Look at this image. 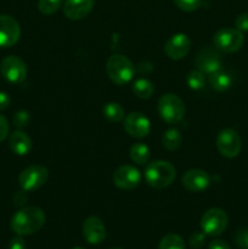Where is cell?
<instances>
[{
    "label": "cell",
    "instance_id": "44dd1931",
    "mask_svg": "<svg viewBox=\"0 0 248 249\" xmlns=\"http://www.w3.org/2000/svg\"><path fill=\"white\" fill-rule=\"evenodd\" d=\"M133 91L135 96L139 97V99L147 100L155 92V87H153V84L148 79L140 78V79L135 80L133 83Z\"/></svg>",
    "mask_w": 248,
    "mask_h": 249
},
{
    "label": "cell",
    "instance_id": "7a4b0ae2",
    "mask_svg": "<svg viewBox=\"0 0 248 249\" xmlns=\"http://www.w3.org/2000/svg\"><path fill=\"white\" fill-rule=\"evenodd\" d=\"M143 177L153 189H164L175 180L177 169L167 160H155L146 167Z\"/></svg>",
    "mask_w": 248,
    "mask_h": 249
},
{
    "label": "cell",
    "instance_id": "f546056e",
    "mask_svg": "<svg viewBox=\"0 0 248 249\" xmlns=\"http://www.w3.org/2000/svg\"><path fill=\"white\" fill-rule=\"evenodd\" d=\"M236 245L241 249H248V229H243L240 230L236 235L235 238Z\"/></svg>",
    "mask_w": 248,
    "mask_h": 249
},
{
    "label": "cell",
    "instance_id": "ac0fdd59",
    "mask_svg": "<svg viewBox=\"0 0 248 249\" xmlns=\"http://www.w3.org/2000/svg\"><path fill=\"white\" fill-rule=\"evenodd\" d=\"M9 147L15 155L26 156L32 150V140L26 133L22 130H16L10 135Z\"/></svg>",
    "mask_w": 248,
    "mask_h": 249
},
{
    "label": "cell",
    "instance_id": "d590c367",
    "mask_svg": "<svg viewBox=\"0 0 248 249\" xmlns=\"http://www.w3.org/2000/svg\"><path fill=\"white\" fill-rule=\"evenodd\" d=\"M14 201H15V204H16V206H18V207L23 206V204L26 203V201H27L26 191H23V190H22V191L17 192V194L15 195Z\"/></svg>",
    "mask_w": 248,
    "mask_h": 249
},
{
    "label": "cell",
    "instance_id": "4fadbf2b",
    "mask_svg": "<svg viewBox=\"0 0 248 249\" xmlns=\"http://www.w3.org/2000/svg\"><path fill=\"white\" fill-rule=\"evenodd\" d=\"M195 63H196L197 70L201 71L202 73L212 74V73L221 70L223 60H221V56L218 50L213 48H204L197 53Z\"/></svg>",
    "mask_w": 248,
    "mask_h": 249
},
{
    "label": "cell",
    "instance_id": "7c38bea8",
    "mask_svg": "<svg viewBox=\"0 0 248 249\" xmlns=\"http://www.w3.org/2000/svg\"><path fill=\"white\" fill-rule=\"evenodd\" d=\"M124 129L131 138L142 139L150 134L151 123L142 113L133 112L124 118Z\"/></svg>",
    "mask_w": 248,
    "mask_h": 249
},
{
    "label": "cell",
    "instance_id": "8fae6325",
    "mask_svg": "<svg viewBox=\"0 0 248 249\" xmlns=\"http://www.w3.org/2000/svg\"><path fill=\"white\" fill-rule=\"evenodd\" d=\"M141 173L138 168L130 164H124L117 168L113 173V184L118 189L133 190L140 184Z\"/></svg>",
    "mask_w": 248,
    "mask_h": 249
},
{
    "label": "cell",
    "instance_id": "7402d4cb",
    "mask_svg": "<svg viewBox=\"0 0 248 249\" xmlns=\"http://www.w3.org/2000/svg\"><path fill=\"white\" fill-rule=\"evenodd\" d=\"M104 117L111 123H119L124 119V108L117 102H108L102 108Z\"/></svg>",
    "mask_w": 248,
    "mask_h": 249
},
{
    "label": "cell",
    "instance_id": "4dcf8cb0",
    "mask_svg": "<svg viewBox=\"0 0 248 249\" xmlns=\"http://www.w3.org/2000/svg\"><path fill=\"white\" fill-rule=\"evenodd\" d=\"M235 26L238 31L248 32V14L245 12V14L238 15L235 21Z\"/></svg>",
    "mask_w": 248,
    "mask_h": 249
},
{
    "label": "cell",
    "instance_id": "1f68e13d",
    "mask_svg": "<svg viewBox=\"0 0 248 249\" xmlns=\"http://www.w3.org/2000/svg\"><path fill=\"white\" fill-rule=\"evenodd\" d=\"M9 130H10V126H9V123H7V119L5 118L4 116L0 114V142L4 141L5 139L7 138V135H9Z\"/></svg>",
    "mask_w": 248,
    "mask_h": 249
},
{
    "label": "cell",
    "instance_id": "603a6c76",
    "mask_svg": "<svg viewBox=\"0 0 248 249\" xmlns=\"http://www.w3.org/2000/svg\"><path fill=\"white\" fill-rule=\"evenodd\" d=\"M181 134L177 129L172 128V129H168L167 131L164 133L162 138V145L165 150L168 151H175L180 147L181 145Z\"/></svg>",
    "mask_w": 248,
    "mask_h": 249
},
{
    "label": "cell",
    "instance_id": "4316f807",
    "mask_svg": "<svg viewBox=\"0 0 248 249\" xmlns=\"http://www.w3.org/2000/svg\"><path fill=\"white\" fill-rule=\"evenodd\" d=\"M175 5L185 12H192L202 6L203 0H174Z\"/></svg>",
    "mask_w": 248,
    "mask_h": 249
},
{
    "label": "cell",
    "instance_id": "3957f363",
    "mask_svg": "<svg viewBox=\"0 0 248 249\" xmlns=\"http://www.w3.org/2000/svg\"><path fill=\"white\" fill-rule=\"evenodd\" d=\"M107 74L109 79L117 85H124L133 79L135 74V67L128 57L121 53L112 55L106 65Z\"/></svg>",
    "mask_w": 248,
    "mask_h": 249
},
{
    "label": "cell",
    "instance_id": "d4e9b609",
    "mask_svg": "<svg viewBox=\"0 0 248 249\" xmlns=\"http://www.w3.org/2000/svg\"><path fill=\"white\" fill-rule=\"evenodd\" d=\"M187 85H189L190 89L192 90H201L203 89L204 84H206V78H204V73H202L201 71L196 70L192 71L189 73L186 78Z\"/></svg>",
    "mask_w": 248,
    "mask_h": 249
},
{
    "label": "cell",
    "instance_id": "52a82bcc",
    "mask_svg": "<svg viewBox=\"0 0 248 249\" xmlns=\"http://www.w3.org/2000/svg\"><path fill=\"white\" fill-rule=\"evenodd\" d=\"M228 214L220 208L208 209L202 215L201 228L208 236H219L228 228Z\"/></svg>",
    "mask_w": 248,
    "mask_h": 249
},
{
    "label": "cell",
    "instance_id": "83f0119b",
    "mask_svg": "<svg viewBox=\"0 0 248 249\" xmlns=\"http://www.w3.org/2000/svg\"><path fill=\"white\" fill-rule=\"evenodd\" d=\"M29 123V113L24 109H19L14 116V124L19 129H23Z\"/></svg>",
    "mask_w": 248,
    "mask_h": 249
},
{
    "label": "cell",
    "instance_id": "d6a6232c",
    "mask_svg": "<svg viewBox=\"0 0 248 249\" xmlns=\"http://www.w3.org/2000/svg\"><path fill=\"white\" fill-rule=\"evenodd\" d=\"M9 249H27L26 242L22 238V236L17 235L16 237L12 238L9 243Z\"/></svg>",
    "mask_w": 248,
    "mask_h": 249
},
{
    "label": "cell",
    "instance_id": "e0dca14e",
    "mask_svg": "<svg viewBox=\"0 0 248 249\" xmlns=\"http://www.w3.org/2000/svg\"><path fill=\"white\" fill-rule=\"evenodd\" d=\"M94 7V0H65L63 14L72 21H78L91 12Z\"/></svg>",
    "mask_w": 248,
    "mask_h": 249
},
{
    "label": "cell",
    "instance_id": "277c9868",
    "mask_svg": "<svg viewBox=\"0 0 248 249\" xmlns=\"http://www.w3.org/2000/svg\"><path fill=\"white\" fill-rule=\"evenodd\" d=\"M158 113L168 124H177L184 118V101L175 94H165L158 101Z\"/></svg>",
    "mask_w": 248,
    "mask_h": 249
},
{
    "label": "cell",
    "instance_id": "5bb4252c",
    "mask_svg": "<svg viewBox=\"0 0 248 249\" xmlns=\"http://www.w3.org/2000/svg\"><path fill=\"white\" fill-rule=\"evenodd\" d=\"M212 179L208 173L201 169H190L184 173L181 178V184L187 191L202 192L211 186Z\"/></svg>",
    "mask_w": 248,
    "mask_h": 249
},
{
    "label": "cell",
    "instance_id": "836d02e7",
    "mask_svg": "<svg viewBox=\"0 0 248 249\" xmlns=\"http://www.w3.org/2000/svg\"><path fill=\"white\" fill-rule=\"evenodd\" d=\"M10 102H11L10 95L5 91H0V111L6 109L10 106Z\"/></svg>",
    "mask_w": 248,
    "mask_h": 249
},
{
    "label": "cell",
    "instance_id": "30bf717a",
    "mask_svg": "<svg viewBox=\"0 0 248 249\" xmlns=\"http://www.w3.org/2000/svg\"><path fill=\"white\" fill-rule=\"evenodd\" d=\"M21 36L18 22L9 15H0V48H11Z\"/></svg>",
    "mask_w": 248,
    "mask_h": 249
},
{
    "label": "cell",
    "instance_id": "e575fe53",
    "mask_svg": "<svg viewBox=\"0 0 248 249\" xmlns=\"http://www.w3.org/2000/svg\"><path fill=\"white\" fill-rule=\"evenodd\" d=\"M208 249H231L228 242L223 240H213L209 243Z\"/></svg>",
    "mask_w": 248,
    "mask_h": 249
},
{
    "label": "cell",
    "instance_id": "8992f818",
    "mask_svg": "<svg viewBox=\"0 0 248 249\" xmlns=\"http://www.w3.org/2000/svg\"><path fill=\"white\" fill-rule=\"evenodd\" d=\"M48 178L49 172L45 167L34 164L22 170L18 177V184L23 191L32 192L45 185Z\"/></svg>",
    "mask_w": 248,
    "mask_h": 249
},
{
    "label": "cell",
    "instance_id": "8d00e7d4",
    "mask_svg": "<svg viewBox=\"0 0 248 249\" xmlns=\"http://www.w3.org/2000/svg\"><path fill=\"white\" fill-rule=\"evenodd\" d=\"M109 249H123V248H121V247H113V248H109Z\"/></svg>",
    "mask_w": 248,
    "mask_h": 249
},
{
    "label": "cell",
    "instance_id": "484cf974",
    "mask_svg": "<svg viewBox=\"0 0 248 249\" xmlns=\"http://www.w3.org/2000/svg\"><path fill=\"white\" fill-rule=\"evenodd\" d=\"M63 0H39V11L44 15H53L57 11L62 5Z\"/></svg>",
    "mask_w": 248,
    "mask_h": 249
},
{
    "label": "cell",
    "instance_id": "ba28073f",
    "mask_svg": "<svg viewBox=\"0 0 248 249\" xmlns=\"http://www.w3.org/2000/svg\"><path fill=\"white\" fill-rule=\"evenodd\" d=\"M0 73L2 78L11 84H19L27 77V66L18 56H6L0 63Z\"/></svg>",
    "mask_w": 248,
    "mask_h": 249
},
{
    "label": "cell",
    "instance_id": "74e56055",
    "mask_svg": "<svg viewBox=\"0 0 248 249\" xmlns=\"http://www.w3.org/2000/svg\"><path fill=\"white\" fill-rule=\"evenodd\" d=\"M72 249H84V248H80V247H74V248H72Z\"/></svg>",
    "mask_w": 248,
    "mask_h": 249
},
{
    "label": "cell",
    "instance_id": "5b68a950",
    "mask_svg": "<svg viewBox=\"0 0 248 249\" xmlns=\"http://www.w3.org/2000/svg\"><path fill=\"white\" fill-rule=\"evenodd\" d=\"M245 41L242 32L237 28H221L214 34L213 43L218 50L223 53H236L240 50Z\"/></svg>",
    "mask_w": 248,
    "mask_h": 249
},
{
    "label": "cell",
    "instance_id": "2e32d148",
    "mask_svg": "<svg viewBox=\"0 0 248 249\" xmlns=\"http://www.w3.org/2000/svg\"><path fill=\"white\" fill-rule=\"evenodd\" d=\"M83 236L90 245H99L106 238V229L97 216H89L83 224Z\"/></svg>",
    "mask_w": 248,
    "mask_h": 249
},
{
    "label": "cell",
    "instance_id": "9c48e42d",
    "mask_svg": "<svg viewBox=\"0 0 248 249\" xmlns=\"http://www.w3.org/2000/svg\"><path fill=\"white\" fill-rule=\"evenodd\" d=\"M216 147L224 157L235 158L240 155L241 148H242V141L236 130L224 129L216 138Z\"/></svg>",
    "mask_w": 248,
    "mask_h": 249
},
{
    "label": "cell",
    "instance_id": "f1b7e54d",
    "mask_svg": "<svg viewBox=\"0 0 248 249\" xmlns=\"http://www.w3.org/2000/svg\"><path fill=\"white\" fill-rule=\"evenodd\" d=\"M206 243V233L204 232H194L189 238L190 247L194 249H201Z\"/></svg>",
    "mask_w": 248,
    "mask_h": 249
},
{
    "label": "cell",
    "instance_id": "d6986e66",
    "mask_svg": "<svg viewBox=\"0 0 248 249\" xmlns=\"http://www.w3.org/2000/svg\"><path fill=\"white\" fill-rule=\"evenodd\" d=\"M209 84L215 91L223 92L226 91L232 84V78L229 73L219 70L216 72L209 74Z\"/></svg>",
    "mask_w": 248,
    "mask_h": 249
},
{
    "label": "cell",
    "instance_id": "6da1fadb",
    "mask_svg": "<svg viewBox=\"0 0 248 249\" xmlns=\"http://www.w3.org/2000/svg\"><path fill=\"white\" fill-rule=\"evenodd\" d=\"M45 224V214L38 207H24L14 214L10 226L18 236H29L38 232Z\"/></svg>",
    "mask_w": 248,
    "mask_h": 249
},
{
    "label": "cell",
    "instance_id": "ffe728a7",
    "mask_svg": "<svg viewBox=\"0 0 248 249\" xmlns=\"http://www.w3.org/2000/svg\"><path fill=\"white\" fill-rule=\"evenodd\" d=\"M150 148L142 142L134 143L130 147V160H133L135 164L143 165L148 162L150 160Z\"/></svg>",
    "mask_w": 248,
    "mask_h": 249
},
{
    "label": "cell",
    "instance_id": "9a60e30c",
    "mask_svg": "<svg viewBox=\"0 0 248 249\" xmlns=\"http://www.w3.org/2000/svg\"><path fill=\"white\" fill-rule=\"evenodd\" d=\"M191 40L186 34L177 33L170 36L164 45V53L172 60H181L189 53Z\"/></svg>",
    "mask_w": 248,
    "mask_h": 249
},
{
    "label": "cell",
    "instance_id": "cb8c5ba5",
    "mask_svg": "<svg viewBox=\"0 0 248 249\" xmlns=\"http://www.w3.org/2000/svg\"><path fill=\"white\" fill-rule=\"evenodd\" d=\"M158 249H185V242L177 233H168L160 240Z\"/></svg>",
    "mask_w": 248,
    "mask_h": 249
}]
</instances>
